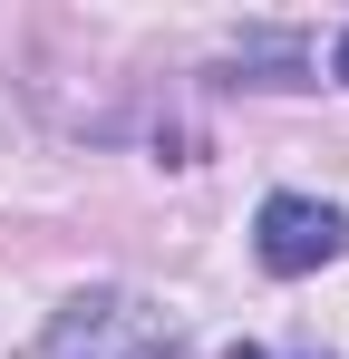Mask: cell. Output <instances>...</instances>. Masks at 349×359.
Here are the masks:
<instances>
[{
	"label": "cell",
	"instance_id": "cell-1",
	"mask_svg": "<svg viewBox=\"0 0 349 359\" xmlns=\"http://www.w3.org/2000/svg\"><path fill=\"white\" fill-rule=\"evenodd\" d=\"M49 359H184V340L165 311H146L126 292H78L49 320Z\"/></svg>",
	"mask_w": 349,
	"mask_h": 359
},
{
	"label": "cell",
	"instance_id": "cell-2",
	"mask_svg": "<svg viewBox=\"0 0 349 359\" xmlns=\"http://www.w3.org/2000/svg\"><path fill=\"white\" fill-rule=\"evenodd\" d=\"M340 243H349V214L320 204V194H272V204L252 214V252H262V272H282V282L340 262Z\"/></svg>",
	"mask_w": 349,
	"mask_h": 359
},
{
	"label": "cell",
	"instance_id": "cell-3",
	"mask_svg": "<svg viewBox=\"0 0 349 359\" xmlns=\"http://www.w3.org/2000/svg\"><path fill=\"white\" fill-rule=\"evenodd\" d=\"M340 78H349V39H340Z\"/></svg>",
	"mask_w": 349,
	"mask_h": 359
}]
</instances>
